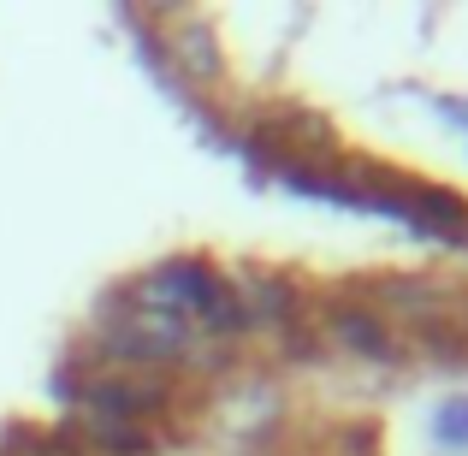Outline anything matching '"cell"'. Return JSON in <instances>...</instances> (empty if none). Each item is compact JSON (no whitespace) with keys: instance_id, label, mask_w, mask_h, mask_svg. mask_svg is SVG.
<instances>
[{"instance_id":"obj_1","label":"cell","mask_w":468,"mask_h":456,"mask_svg":"<svg viewBox=\"0 0 468 456\" xmlns=\"http://www.w3.org/2000/svg\"><path fill=\"white\" fill-rule=\"evenodd\" d=\"M332 332H338L350 350H362V355H386L391 344H386V326H379L374 314H356V308H332Z\"/></svg>"},{"instance_id":"obj_2","label":"cell","mask_w":468,"mask_h":456,"mask_svg":"<svg viewBox=\"0 0 468 456\" xmlns=\"http://www.w3.org/2000/svg\"><path fill=\"white\" fill-rule=\"evenodd\" d=\"M439 427H445V439H457V427H468V398H463V403H451V409L439 415Z\"/></svg>"}]
</instances>
